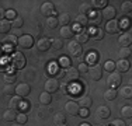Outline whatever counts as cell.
<instances>
[{"label": "cell", "mask_w": 132, "mask_h": 126, "mask_svg": "<svg viewBox=\"0 0 132 126\" xmlns=\"http://www.w3.org/2000/svg\"><path fill=\"white\" fill-rule=\"evenodd\" d=\"M87 73H89L90 78H92L93 81L101 80V77H103V66L101 65H93L92 67H89Z\"/></svg>", "instance_id": "6da1fadb"}, {"label": "cell", "mask_w": 132, "mask_h": 126, "mask_svg": "<svg viewBox=\"0 0 132 126\" xmlns=\"http://www.w3.org/2000/svg\"><path fill=\"white\" fill-rule=\"evenodd\" d=\"M121 81H122L121 74H119L118 71H112V73H110L108 78H107V86L110 88H117L119 84H121Z\"/></svg>", "instance_id": "7a4b0ae2"}, {"label": "cell", "mask_w": 132, "mask_h": 126, "mask_svg": "<svg viewBox=\"0 0 132 126\" xmlns=\"http://www.w3.org/2000/svg\"><path fill=\"white\" fill-rule=\"evenodd\" d=\"M68 50H69V53H70L73 58H80L81 53H83V48H81V45H80V43H77L76 41H72V42H69Z\"/></svg>", "instance_id": "3957f363"}, {"label": "cell", "mask_w": 132, "mask_h": 126, "mask_svg": "<svg viewBox=\"0 0 132 126\" xmlns=\"http://www.w3.org/2000/svg\"><path fill=\"white\" fill-rule=\"evenodd\" d=\"M17 43L23 49H30L34 45V38H32V35H21L17 39Z\"/></svg>", "instance_id": "277c9868"}, {"label": "cell", "mask_w": 132, "mask_h": 126, "mask_svg": "<svg viewBox=\"0 0 132 126\" xmlns=\"http://www.w3.org/2000/svg\"><path fill=\"white\" fill-rule=\"evenodd\" d=\"M26 56L23 55L21 52H14L13 58H11V63L15 69H23L26 66Z\"/></svg>", "instance_id": "5b68a950"}, {"label": "cell", "mask_w": 132, "mask_h": 126, "mask_svg": "<svg viewBox=\"0 0 132 126\" xmlns=\"http://www.w3.org/2000/svg\"><path fill=\"white\" fill-rule=\"evenodd\" d=\"M65 111L70 116H77L79 115V111H80V106H79V104L75 102V101H68V102L65 104Z\"/></svg>", "instance_id": "8992f818"}, {"label": "cell", "mask_w": 132, "mask_h": 126, "mask_svg": "<svg viewBox=\"0 0 132 126\" xmlns=\"http://www.w3.org/2000/svg\"><path fill=\"white\" fill-rule=\"evenodd\" d=\"M59 87H61V84H59L58 78H48V80L45 81V91L49 94L56 93V91L59 90Z\"/></svg>", "instance_id": "52a82bcc"}, {"label": "cell", "mask_w": 132, "mask_h": 126, "mask_svg": "<svg viewBox=\"0 0 132 126\" xmlns=\"http://www.w3.org/2000/svg\"><path fill=\"white\" fill-rule=\"evenodd\" d=\"M24 104H26V102H23L21 97L13 95V97H11V100H10V102H9V108L14 109V111H18V109H23Z\"/></svg>", "instance_id": "ba28073f"}, {"label": "cell", "mask_w": 132, "mask_h": 126, "mask_svg": "<svg viewBox=\"0 0 132 126\" xmlns=\"http://www.w3.org/2000/svg\"><path fill=\"white\" fill-rule=\"evenodd\" d=\"M41 13L45 17H52V14H55V4L52 2H45L41 6Z\"/></svg>", "instance_id": "9c48e42d"}, {"label": "cell", "mask_w": 132, "mask_h": 126, "mask_svg": "<svg viewBox=\"0 0 132 126\" xmlns=\"http://www.w3.org/2000/svg\"><path fill=\"white\" fill-rule=\"evenodd\" d=\"M79 70H77L76 67H68V69H65V77H66V80L68 81H76V80H79Z\"/></svg>", "instance_id": "30bf717a"}, {"label": "cell", "mask_w": 132, "mask_h": 126, "mask_svg": "<svg viewBox=\"0 0 132 126\" xmlns=\"http://www.w3.org/2000/svg\"><path fill=\"white\" fill-rule=\"evenodd\" d=\"M90 18H89V24L94 28H98L101 25V21H103V17H101V13L98 11H94V13H90Z\"/></svg>", "instance_id": "8fae6325"}, {"label": "cell", "mask_w": 132, "mask_h": 126, "mask_svg": "<svg viewBox=\"0 0 132 126\" xmlns=\"http://www.w3.org/2000/svg\"><path fill=\"white\" fill-rule=\"evenodd\" d=\"M115 15H117V10H115V7H112V6H107L101 13V17L105 18L107 21L115 20Z\"/></svg>", "instance_id": "7c38bea8"}, {"label": "cell", "mask_w": 132, "mask_h": 126, "mask_svg": "<svg viewBox=\"0 0 132 126\" xmlns=\"http://www.w3.org/2000/svg\"><path fill=\"white\" fill-rule=\"evenodd\" d=\"M30 93H31V87L28 86V84H26V83H23V84H18V86L15 87V94H17L18 97H21V98H24V97H27Z\"/></svg>", "instance_id": "4fadbf2b"}, {"label": "cell", "mask_w": 132, "mask_h": 126, "mask_svg": "<svg viewBox=\"0 0 132 126\" xmlns=\"http://www.w3.org/2000/svg\"><path fill=\"white\" fill-rule=\"evenodd\" d=\"M131 42H132V37H131V34H128V32H122L121 35L118 37V43L122 48H128V46L131 45Z\"/></svg>", "instance_id": "5bb4252c"}, {"label": "cell", "mask_w": 132, "mask_h": 126, "mask_svg": "<svg viewBox=\"0 0 132 126\" xmlns=\"http://www.w3.org/2000/svg\"><path fill=\"white\" fill-rule=\"evenodd\" d=\"M96 115H97V118H98V119H108L110 115H111V111H110L108 106L101 105V106H98V108H97Z\"/></svg>", "instance_id": "9a60e30c"}, {"label": "cell", "mask_w": 132, "mask_h": 126, "mask_svg": "<svg viewBox=\"0 0 132 126\" xmlns=\"http://www.w3.org/2000/svg\"><path fill=\"white\" fill-rule=\"evenodd\" d=\"M129 67H131V65H129V62H128V60H122V59H119V60L115 63V69L118 70L119 74L128 71V70H129Z\"/></svg>", "instance_id": "2e32d148"}, {"label": "cell", "mask_w": 132, "mask_h": 126, "mask_svg": "<svg viewBox=\"0 0 132 126\" xmlns=\"http://www.w3.org/2000/svg\"><path fill=\"white\" fill-rule=\"evenodd\" d=\"M37 48L41 52H45V50L51 49V39H48V38H41V39H38V42H37Z\"/></svg>", "instance_id": "e0dca14e"}, {"label": "cell", "mask_w": 132, "mask_h": 126, "mask_svg": "<svg viewBox=\"0 0 132 126\" xmlns=\"http://www.w3.org/2000/svg\"><path fill=\"white\" fill-rule=\"evenodd\" d=\"M3 119H4L6 122H14L15 119H17V111H14V109H6L4 113H3Z\"/></svg>", "instance_id": "ac0fdd59"}, {"label": "cell", "mask_w": 132, "mask_h": 126, "mask_svg": "<svg viewBox=\"0 0 132 126\" xmlns=\"http://www.w3.org/2000/svg\"><path fill=\"white\" fill-rule=\"evenodd\" d=\"M105 31H107V32H110V34H117L118 31H119L118 21H117V20L108 21V23H107V25H105Z\"/></svg>", "instance_id": "d6986e66"}, {"label": "cell", "mask_w": 132, "mask_h": 126, "mask_svg": "<svg viewBox=\"0 0 132 126\" xmlns=\"http://www.w3.org/2000/svg\"><path fill=\"white\" fill-rule=\"evenodd\" d=\"M92 104H93V100H92V97H90V95L81 97L80 101H79V106H80V108H84V109H89L90 106H92Z\"/></svg>", "instance_id": "ffe728a7"}, {"label": "cell", "mask_w": 132, "mask_h": 126, "mask_svg": "<svg viewBox=\"0 0 132 126\" xmlns=\"http://www.w3.org/2000/svg\"><path fill=\"white\" fill-rule=\"evenodd\" d=\"M73 34H75V28L70 27V25H66V27L61 28V37L63 38H72Z\"/></svg>", "instance_id": "44dd1931"}, {"label": "cell", "mask_w": 132, "mask_h": 126, "mask_svg": "<svg viewBox=\"0 0 132 126\" xmlns=\"http://www.w3.org/2000/svg\"><path fill=\"white\" fill-rule=\"evenodd\" d=\"M39 102H41V105H49V104L52 102V95H51L49 93H46V91L41 93V95H39Z\"/></svg>", "instance_id": "7402d4cb"}, {"label": "cell", "mask_w": 132, "mask_h": 126, "mask_svg": "<svg viewBox=\"0 0 132 126\" xmlns=\"http://www.w3.org/2000/svg\"><path fill=\"white\" fill-rule=\"evenodd\" d=\"M53 123H55L56 126L66 123V115L63 112H56L55 115H53Z\"/></svg>", "instance_id": "603a6c76"}, {"label": "cell", "mask_w": 132, "mask_h": 126, "mask_svg": "<svg viewBox=\"0 0 132 126\" xmlns=\"http://www.w3.org/2000/svg\"><path fill=\"white\" fill-rule=\"evenodd\" d=\"M92 35L94 39H97V41H100V39H103V37H104V31L101 30V28H93L92 31L89 32V37Z\"/></svg>", "instance_id": "cb8c5ba5"}, {"label": "cell", "mask_w": 132, "mask_h": 126, "mask_svg": "<svg viewBox=\"0 0 132 126\" xmlns=\"http://www.w3.org/2000/svg\"><path fill=\"white\" fill-rule=\"evenodd\" d=\"M11 30V21L2 20L0 21V34H7Z\"/></svg>", "instance_id": "d4e9b609"}, {"label": "cell", "mask_w": 132, "mask_h": 126, "mask_svg": "<svg viewBox=\"0 0 132 126\" xmlns=\"http://www.w3.org/2000/svg\"><path fill=\"white\" fill-rule=\"evenodd\" d=\"M58 24H61L62 27L69 25L70 24V15H69L68 13H62V14L59 15V18H58Z\"/></svg>", "instance_id": "484cf974"}, {"label": "cell", "mask_w": 132, "mask_h": 126, "mask_svg": "<svg viewBox=\"0 0 132 126\" xmlns=\"http://www.w3.org/2000/svg\"><path fill=\"white\" fill-rule=\"evenodd\" d=\"M117 94H118V91L115 90V88H108V90L104 93V98L107 101H112V100L117 98Z\"/></svg>", "instance_id": "4316f807"}, {"label": "cell", "mask_w": 132, "mask_h": 126, "mask_svg": "<svg viewBox=\"0 0 132 126\" xmlns=\"http://www.w3.org/2000/svg\"><path fill=\"white\" fill-rule=\"evenodd\" d=\"M76 25H79V27H86V25H89V17L79 14L76 17Z\"/></svg>", "instance_id": "83f0119b"}, {"label": "cell", "mask_w": 132, "mask_h": 126, "mask_svg": "<svg viewBox=\"0 0 132 126\" xmlns=\"http://www.w3.org/2000/svg\"><path fill=\"white\" fill-rule=\"evenodd\" d=\"M119 55V59H122V60H128V59L131 58V49L129 48H121L118 52Z\"/></svg>", "instance_id": "f1b7e54d"}, {"label": "cell", "mask_w": 132, "mask_h": 126, "mask_svg": "<svg viewBox=\"0 0 132 126\" xmlns=\"http://www.w3.org/2000/svg\"><path fill=\"white\" fill-rule=\"evenodd\" d=\"M121 115H122V118H127V119L132 118V106L131 105L122 106L121 108Z\"/></svg>", "instance_id": "f546056e"}, {"label": "cell", "mask_w": 132, "mask_h": 126, "mask_svg": "<svg viewBox=\"0 0 132 126\" xmlns=\"http://www.w3.org/2000/svg\"><path fill=\"white\" fill-rule=\"evenodd\" d=\"M63 48V42H62V39H51V49L53 50H61Z\"/></svg>", "instance_id": "4dcf8cb0"}, {"label": "cell", "mask_w": 132, "mask_h": 126, "mask_svg": "<svg viewBox=\"0 0 132 126\" xmlns=\"http://www.w3.org/2000/svg\"><path fill=\"white\" fill-rule=\"evenodd\" d=\"M89 39H90V37H89V34H86V32H80L76 35V42L80 43V45L81 43H86Z\"/></svg>", "instance_id": "1f68e13d"}, {"label": "cell", "mask_w": 132, "mask_h": 126, "mask_svg": "<svg viewBox=\"0 0 132 126\" xmlns=\"http://www.w3.org/2000/svg\"><path fill=\"white\" fill-rule=\"evenodd\" d=\"M107 0H93L90 4H92V7L94 8H105L107 7Z\"/></svg>", "instance_id": "d6a6232c"}, {"label": "cell", "mask_w": 132, "mask_h": 126, "mask_svg": "<svg viewBox=\"0 0 132 126\" xmlns=\"http://www.w3.org/2000/svg\"><path fill=\"white\" fill-rule=\"evenodd\" d=\"M92 4L90 3H83V4L80 6V14L81 15H87V14H90L92 13Z\"/></svg>", "instance_id": "836d02e7"}, {"label": "cell", "mask_w": 132, "mask_h": 126, "mask_svg": "<svg viewBox=\"0 0 132 126\" xmlns=\"http://www.w3.org/2000/svg\"><path fill=\"white\" fill-rule=\"evenodd\" d=\"M121 95L124 97V98L129 100L131 97H132V88H131V86H125V87H122V88H121Z\"/></svg>", "instance_id": "e575fe53"}, {"label": "cell", "mask_w": 132, "mask_h": 126, "mask_svg": "<svg viewBox=\"0 0 132 126\" xmlns=\"http://www.w3.org/2000/svg\"><path fill=\"white\" fill-rule=\"evenodd\" d=\"M46 27H48L49 30H55V28L58 27V20H56V17H48L46 18Z\"/></svg>", "instance_id": "d590c367"}, {"label": "cell", "mask_w": 132, "mask_h": 126, "mask_svg": "<svg viewBox=\"0 0 132 126\" xmlns=\"http://www.w3.org/2000/svg\"><path fill=\"white\" fill-rule=\"evenodd\" d=\"M3 43L7 45V46H13V45L17 43V38H15V35H9V37H6L4 39H3Z\"/></svg>", "instance_id": "8d00e7d4"}, {"label": "cell", "mask_w": 132, "mask_h": 126, "mask_svg": "<svg viewBox=\"0 0 132 126\" xmlns=\"http://www.w3.org/2000/svg\"><path fill=\"white\" fill-rule=\"evenodd\" d=\"M45 106H48V105H42V106L38 109V118H39V119H45L46 116H48L46 113H51V109H49V108L45 111Z\"/></svg>", "instance_id": "74e56055"}, {"label": "cell", "mask_w": 132, "mask_h": 126, "mask_svg": "<svg viewBox=\"0 0 132 126\" xmlns=\"http://www.w3.org/2000/svg\"><path fill=\"white\" fill-rule=\"evenodd\" d=\"M131 25V20L128 17H122V20L118 23V27L122 28V30H127V28H129Z\"/></svg>", "instance_id": "f35d334b"}, {"label": "cell", "mask_w": 132, "mask_h": 126, "mask_svg": "<svg viewBox=\"0 0 132 126\" xmlns=\"http://www.w3.org/2000/svg\"><path fill=\"white\" fill-rule=\"evenodd\" d=\"M121 10H122V13H131L132 11V2H129V0L124 2L121 4Z\"/></svg>", "instance_id": "ab89813d"}, {"label": "cell", "mask_w": 132, "mask_h": 126, "mask_svg": "<svg viewBox=\"0 0 132 126\" xmlns=\"http://www.w3.org/2000/svg\"><path fill=\"white\" fill-rule=\"evenodd\" d=\"M3 93H4L6 95H11V97H13V94L15 93V88L13 87V84H6L4 88H3Z\"/></svg>", "instance_id": "60d3db41"}, {"label": "cell", "mask_w": 132, "mask_h": 126, "mask_svg": "<svg viewBox=\"0 0 132 126\" xmlns=\"http://www.w3.org/2000/svg\"><path fill=\"white\" fill-rule=\"evenodd\" d=\"M24 25V20H23V17H15L13 21H11V27H14V28H20V27H23Z\"/></svg>", "instance_id": "b9f144b4"}, {"label": "cell", "mask_w": 132, "mask_h": 126, "mask_svg": "<svg viewBox=\"0 0 132 126\" xmlns=\"http://www.w3.org/2000/svg\"><path fill=\"white\" fill-rule=\"evenodd\" d=\"M97 59H98V55H97V52H94V50L90 53H87V56H86V60L89 63H96Z\"/></svg>", "instance_id": "7bdbcfd3"}, {"label": "cell", "mask_w": 132, "mask_h": 126, "mask_svg": "<svg viewBox=\"0 0 132 126\" xmlns=\"http://www.w3.org/2000/svg\"><path fill=\"white\" fill-rule=\"evenodd\" d=\"M4 81H6V84H14L15 83V74L6 73L4 74Z\"/></svg>", "instance_id": "ee69618b"}, {"label": "cell", "mask_w": 132, "mask_h": 126, "mask_svg": "<svg viewBox=\"0 0 132 126\" xmlns=\"http://www.w3.org/2000/svg\"><path fill=\"white\" fill-rule=\"evenodd\" d=\"M103 70H107V71H110V73H112V71L115 70V63L114 62H105Z\"/></svg>", "instance_id": "f6af8a7d"}, {"label": "cell", "mask_w": 132, "mask_h": 126, "mask_svg": "<svg viewBox=\"0 0 132 126\" xmlns=\"http://www.w3.org/2000/svg\"><path fill=\"white\" fill-rule=\"evenodd\" d=\"M15 121L18 122V123H21V125H24L27 122V115L24 112H21V113H17V119Z\"/></svg>", "instance_id": "bcb514c9"}, {"label": "cell", "mask_w": 132, "mask_h": 126, "mask_svg": "<svg viewBox=\"0 0 132 126\" xmlns=\"http://www.w3.org/2000/svg\"><path fill=\"white\" fill-rule=\"evenodd\" d=\"M77 70H79V73H87V70H89V66H87V63H80L79 67H76Z\"/></svg>", "instance_id": "7dc6e473"}, {"label": "cell", "mask_w": 132, "mask_h": 126, "mask_svg": "<svg viewBox=\"0 0 132 126\" xmlns=\"http://www.w3.org/2000/svg\"><path fill=\"white\" fill-rule=\"evenodd\" d=\"M61 63L65 66L66 69H68V67H70V59H68L66 56H62V58H61Z\"/></svg>", "instance_id": "c3c4849f"}, {"label": "cell", "mask_w": 132, "mask_h": 126, "mask_svg": "<svg viewBox=\"0 0 132 126\" xmlns=\"http://www.w3.org/2000/svg\"><path fill=\"white\" fill-rule=\"evenodd\" d=\"M6 17L10 18V20H14V18L17 17V14H15L14 10H9V11H6Z\"/></svg>", "instance_id": "681fc988"}, {"label": "cell", "mask_w": 132, "mask_h": 126, "mask_svg": "<svg viewBox=\"0 0 132 126\" xmlns=\"http://www.w3.org/2000/svg\"><path fill=\"white\" fill-rule=\"evenodd\" d=\"M111 126H127V123H125L122 119H115L114 122H112V125Z\"/></svg>", "instance_id": "f907efd6"}, {"label": "cell", "mask_w": 132, "mask_h": 126, "mask_svg": "<svg viewBox=\"0 0 132 126\" xmlns=\"http://www.w3.org/2000/svg\"><path fill=\"white\" fill-rule=\"evenodd\" d=\"M79 116H81V118H87V116H89V109L80 108V111H79Z\"/></svg>", "instance_id": "816d5d0a"}, {"label": "cell", "mask_w": 132, "mask_h": 126, "mask_svg": "<svg viewBox=\"0 0 132 126\" xmlns=\"http://www.w3.org/2000/svg\"><path fill=\"white\" fill-rule=\"evenodd\" d=\"M68 90H69V86H68V81H65V83L62 84V91H63V94H68Z\"/></svg>", "instance_id": "f5cc1de1"}, {"label": "cell", "mask_w": 132, "mask_h": 126, "mask_svg": "<svg viewBox=\"0 0 132 126\" xmlns=\"http://www.w3.org/2000/svg\"><path fill=\"white\" fill-rule=\"evenodd\" d=\"M4 17H6V11L3 10L2 7H0V21H2V20H4Z\"/></svg>", "instance_id": "db71d44e"}, {"label": "cell", "mask_w": 132, "mask_h": 126, "mask_svg": "<svg viewBox=\"0 0 132 126\" xmlns=\"http://www.w3.org/2000/svg\"><path fill=\"white\" fill-rule=\"evenodd\" d=\"M2 55H3V46L0 45V58H2Z\"/></svg>", "instance_id": "11a10c76"}, {"label": "cell", "mask_w": 132, "mask_h": 126, "mask_svg": "<svg viewBox=\"0 0 132 126\" xmlns=\"http://www.w3.org/2000/svg\"><path fill=\"white\" fill-rule=\"evenodd\" d=\"M79 126H92L90 123H81V125H79Z\"/></svg>", "instance_id": "9f6ffc18"}, {"label": "cell", "mask_w": 132, "mask_h": 126, "mask_svg": "<svg viewBox=\"0 0 132 126\" xmlns=\"http://www.w3.org/2000/svg\"><path fill=\"white\" fill-rule=\"evenodd\" d=\"M13 126H23V125H21V123H14Z\"/></svg>", "instance_id": "6f0895ef"}, {"label": "cell", "mask_w": 132, "mask_h": 126, "mask_svg": "<svg viewBox=\"0 0 132 126\" xmlns=\"http://www.w3.org/2000/svg\"><path fill=\"white\" fill-rule=\"evenodd\" d=\"M58 126H68V125H66V123H63V125H58Z\"/></svg>", "instance_id": "680465c9"}]
</instances>
